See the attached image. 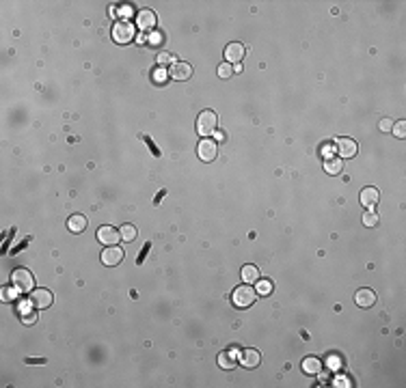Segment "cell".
<instances>
[{
    "label": "cell",
    "mask_w": 406,
    "mask_h": 388,
    "mask_svg": "<svg viewBox=\"0 0 406 388\" xmlns=\"http://www.w3.org/2000/svg\"><path fill=\"white\" fill-rule=\"evenodd\" d=\"M11 285H13L20 294H31L33 287H35V278L28 270L17 267V270H13V274H11Z\"/></svg>",
    "instance_id": "6da1fadb"
},
{
    "label": "cell",
    "mask_w": 406,
    "mask_h": 388,
    "mask_svg": "<svg viewBox=\"0 0 406 388\" xmlns=\"http://www.w3.org/2000/svg\"><path fill=\"white\" fill-rule=\"evenodd\" d=\"M255 296H257V291L251 287V285H240L231 294V302H234L236 308H249L255 302Z\"/></svg>",
    "instance_id": "7a4b0ae2"
},
{
    "label": "cell",
    "mask_w": 406,
    "mask_h": 388,
    "mask_svg": "<svg viewBox=\"0 0 406 388\" xmlns=\"http://www.w3.org/2000/svg\"><path fill=\"white\" fill-rule=\"evenodd\" d=\"M134 35H136V28L130 20H117L115 26H112V39H115L117 43H121V45L130 43V41L134 39Z\"/></svg>",
    "instance_id": "3957f363"
},
{
    "label": "cell",
    "mask_w": 406,
    "mask_h": 388,
    "mask_svg": "<svg viewBox=\"0 0 406 388\" xmlns=\"http://www.w3.org/2000/svg\"><path fill=\"white\" fill-rule=\"evenodd\" d=\"M197 132L201 136H210L216 132V112L212 110H203L199 119H197Z\"/></svg>",
    "instance_id": "277c9868"
},
{
    "label": "cell",
    "mask_w": 406,
    "mask_h": 388,
    "mask_svg": "<svg viewBox=\"0 0 406 388\" xmlns=\"http://www.w3.org/2000/svg\"><path fill=\"white\" fill-rule=\"evenodd\" d=\"M335 151H337V158H355L356 151H359V147H356V142L352 138H335Z\"/></svg>",
    "instance_id": "5b68a950"
},
{
    "label": "cell",
    "mask_w": 406,
    "mask_h": 388,
    "mask_svg": "<svg viewBox=\"0 0 406 388\" xmlns=\"http://www.w3.org/2000/svg\"><path fill=\"white\" fill-rule=\"evenodd\" d=\"M119 240H121V233L115 226H100L98 229V242L102 246H117Z\"/></svg>",
    "instance_id": "8992f818"
},
{
    "label": "cell",
    "mask_w": 406,
    "mask_h": 388,
    "mask_svg": "<svg viewBox=\"0 0 406 388\" xmlns=\"http://www.w3.org/2000/svg\"><path fill=\"white\" fill-rule=\"evenodd\" d=\"M197 153H199V158L203 160V162H212V160H216V153H218L216 140L203 138V140L199 142V147H197Z\"/></svg>",
    "instance_id": "52a82bcc"
},
{
    "label": "cell",
    "mask_w": 406,
    "mask_h": 388,
    "mask_svg": "<svg viewBox=\"0 0 406 388\" xmlns=\"http://www.w3.org/2000/svg\"><path fill=\"white\" fill-rule=\"evenodd\" d=\"M28 302L35 308H48L52 304V294L48 289H33L31 296H28Z\"/></svg>",
    "instance_id": "ba28073f"
},
{
    "label": "cell",
    "mask_w": 406,
    "mask_h": 388,
    "mask_svg": "<svg viewBox=\"0 0 406 388\" xmlns=\"http://www.w3.org/2000/svg\"><path fill=\"white\" fill-rule=\"evenodd\" d=\"M123 261V248H119V246H108V248H104V253H102V263L104 265H117V263H121Z\"/></svg>",
    "instance_id": "9c48e42d"
},
{
    "label": "cell",
    "mask_w": 406,
    "mask_h": 388,
    "mask_svg": "<svg viewBox=\"0 0 406 388\" xmlns=\"http://www.w3.org/2000/svg\"><path fill=\"white\" fill-rule=\"evenodd\" d=\"M171 78L173 80H188L190 76H193V67H190L188 63H184V61H175L171 65Z\"/></svg>",
    "instance_id": "30bf717a"
},
{
    "label": "cell",
    "mask_w": 406,
    "mask_h": 388,
    "mask_svg": "<svg viewBox=\"0 0 406 388\" xmlns=\"http://www.w3.org/2000/svg\"><path fill=\"white\" fill-rule=\"evenodd\" d=\"M225 58H227V63L238 65L244 58V45L242 43H229L225 47Z\"/></svg>",
    "instance_id": "8fae6325"
},
{
    "label": "cell",
    "mask_w": 406,
    "mask_h": 388,
    "mask_svg": "<svg viewBox=\"0 0 406 388\" xmlns=\"http://www.w3.org/2000/svg\"><path fill=\"white\" fill-rule=\"evenodd\" d=\"M355 302L359 304L361 308H369V306H374L376 304V294L372 289H359L356 291V296H355Z\"/></svg>",
    "instance_id": "7c38bea8"
},
{
    "label": "cell",
    "mask_w": 406,
    "mask_h": 388,
    "mask_svg": "<svg viewBox=\"0 0 406 388\" xmlns=\"http://www.w3.org/2000/svg\"><path fill=\"white\" fill-rule=\"evenodd\" d=\"M259 360H261V356H259L257 349H244L240 354V362H242V367H247V369H255L259 365Z\"/></svg>",
    "instance_id": "4fadbf2b"
},
{
    "label": "cell",
    "mask_w": 406,
    "mask_h": 388,
    "mask_svg": "<svg viewBox=\"0 0 406 388\" xmlns=\"http://www.w3.org/2000/svg\"><path fill=\"white\" fill-rule=\"evenodd\" d=\"M322 369H324V365H322V360L320 358H315V356H309V358H304L303 360V371L307 375H320Z\"/></svg>",
    "instance_id": "5bb4252c"
},
{
    "label": "cell",
    "mask_w": 406,
    "mask_h": 388,
    "mask_svg": "<svg viewBox=\"0 0 406 388\" xmlns=\"http://www.w3.org/2000/svg\"><path fill=\"white\" fill-rule=\"evenodd\" d=\"M136 24H139L141 28H153L156 26V13L153 11H149V9H143L139 11V15H136Z\"/></svg>",
    "instance_id": "9a60e30c"
},
{
    "label": "cell",
    "mask_w": 406,
    "mask_h": 388,
    "mask_svg": "<svg viewBox=\"0 0 406 388\" xmlns=\"http://www.w3.org/2000/svg\"><path fill=\"white\" fill-rule=\"evenodd\" d=\"M344 169V160L337 158V155H331V158L324 160V171L328 172V175H339Z\"/></svg>",
    "instance_id": "2e32d148"
},
{
    "label": "cell",
    "mask_w": 406,
    "mask_h": 388,
    "mask_svg": "<svg viewBox=\"0 0 406 388\" xmlns=\"http://www.w3.org/2000/svg\"><path fill=\"white\" fill-rule=\"evenodd\" d=\"M361 203L365 207H374L378 203V190L376 188H363L361 190Z\"/></svg>",
    "instance_id": "e0dca14e"
},
{
    "label": "cell",
    "mask_w": 406,
    "mask_h": 388,
    "mask_svg": "<svg viewBox=\"0 0 406 388\" xmlns=\"http://www.w3.org/2000/svg\"><path fill=\"white\" fill-rule=\"evenodd\" d=\"M67 229L71 233H82L87 229V218L85 216H80V214H76V216H71L67 220Z\"/></svg>",
    "instance_id": "ac0fdd59"
},
{
    "label": "cell",
    "mask_w": 406,
    "mask_h": 388,
    "mask_svg": "<svg viewBox=\"0 0 406 388\" xmlns=\"http://www.w3.org/2000/svg\"><path fill=\"white\" fill-rule=\"evenodd\" d=\"M218 365L223 367V369H234L238 365V354L236 351H223V354L218 356Z\"/></svg>",
    "instance_id": "d6986e66"
},
{
    "label": "cell",
    "mask_w": 406,
    "mask_h": 388,
    "mask_svg": "<svg viewBox=\"0 0 406 388\" xmlns=\"http://www.w3.org/2000/svg\"><path fill=\"white\" fill-rule=\"evenodd\" d=\"M242 280L247 285H251V283H257L259 280V270L255 265H244L242 267Z\"/></svg>",
    "instance_id": "ffe728a7"
},
{
    "label": "cell",
    "mask_w": 406,
    "mask_h": 388,
    "mask_svg": "<svg viewBox=\"0 0 406 388\" xmlns=\"http://www.w3.org/2000/svg\"><path fill=\"white\" fill-rule=\"evenodd\" d=\"M119 233H121V240H125V242H134V237H136V229L132 224H123Z\"/></svg>",
    "instance_id": "44dd1931"
},
{
    "label": "cell",
    "mask_w": 406,
    "mask_h": 388,
    "mask_svg": "<svg viewBox=\"0 0 406 388\" xmlns=\"http://www.w3.org/2000/svg\"><path fill=\"white\" fill-rule=\"evenodd\" d=\"M255 291H257L259 296H268L272 291V283H270V280H257V287H255Z\"/></svg>",
    "instance_id": "7402d4cb"
},
{
    "label": "cell",
    "mask_w": 406,
    "mask_h": 388,
    "mask_svg": "<svg viewBox=\"0 0 406 388\" xmlns=\"http://www.w3.org/2000/svg\"><path fill=\"white\" fill-rule=\"evenodd\" d=\"M363 224H365V226H376V224H378V214H376V212H365V214H363Z\"/></svg>",
    "instance_id": "603a6c76"
},
{
    "label": "cell",
    "mask_w": 406,
    "mask_h": 388,
    "mask_svg": "<svg viewBox=\"0 0 406 388\" xmlns=\"http://www.w3.org/2000/svg\"><path fill=\"white\" fill-rule=\"evenodd\" d=\"M0 294H2V300H4V302H11V300H15V298H17V289L13 287V285H11V287H2V291H0Z\"/></svg>",
    "instance_id": "cb8c5ba5"
},
{
    "label": "cell",
    "mask_w": 406,
    "mask_h": 388,
    "mask_svg": "<svg viewBox=\"0 0 406 388\" xmlns=\"http://www.w3.org/2000/svg\"><path fill=\"white\" fill-rule=\"evenodd\" d=\"M391 132L396 134L398 138H404V134H406V121H398V123H393Z\"/></svg>",
    "instance_id": "d4e9b609"
},
{
    "label": "cell",
    "mask_w": 406,
    "mask_h": 388,
    "mask_svg": "<svg viewBox=\"0 0 406 388\" xmlns=\"http://www.w3.org/2000/svg\"><path fill=\"white\" fill-rule=\"evenodd\" d=\"M231 74H234V69H231L229 63H223V65L218 67V76H220V78H229Z\"/></svg>",
    "instance_id": "484cf974"
},
{
    "label": "cell",
    "mask_w": 406,
    "mask_h": 388,
    "mask_svg": "<svg viewBox=\"0 0 406 388\" xmlns=\"http://www.w3.org/2000/svg\"><path fill=\"white\" fill-rule=\"evenodd\" d=\"M35 321H37V315H35V313H24L22 315V324H35Z\"/></svg>",
    "instance_id": "4316f807"
},
{
    "label": "cell",
    "mask_w": 406,
    "mask_h": 388,
    "mask_svg": "<svg viewBox=\"0 0 406 388\" xmlns=\"http://www.w3.org/2000/svg\"><path fill=\"white\" fill-rule=\"evenodd\" d=\"M391 128H393V123L389 119H383V121H380V129H383V132H391Z\"/></svg>",
    "instance_id": "83f0119b"
},
{
    "label": "cell",
    "mask_w": 406,
    "mask_h": 388,
    "mask_svg": "<svg viewBox=\"0 0 406 388\" xmlns=\"http://www.w3.org/2000/svg\"><path fill=\"white\" fill-rule=\"evenodd\" d=\"M149 43H152V45H160V43H162V37H160V35H152V37H149Z\"/></svg>",
    "instance_id": "f1b7e54d"
},
{
    "label": "cell",
    "mask_w": 406,
    "mask_h": 388,
    "mask_svg": "<svg viewBox=\"0 0 406 388\" xmlns=\"http://www.w3.org/2000/svg\"><path fill=\"white\" fill-rule=\"evenodd\" d=\"M166 63H173V56H169V54H160V65H166Z\"/></svg>",
    "instance_id": "f546056e"
},
{
    "label": "cell",
    "mask_w": 406,
    "mask_h": 388,
    "mask_svg": "<svg viewBox=\"0 0 406 388\" xmlns=\"http://www.w3.org/2000/svg\"><path fill=\"white\" fill-rule=\"evenodd\" d=\"M162 80H164V71L158 69V71H156V82H162Z\"/></svg>",
    "instance_id": "4dcf8cb0"
}]
</instances>
